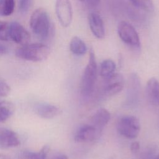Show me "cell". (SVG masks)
I'll list each match as a JSON object with an SVG mask.
<instances>
[{"label":"cell","mask_w":159,"mask_h":159,"mask_svg":"<svg viewBox=\"0 0 159 159\" xmlns=\"http://www.w3.org/2000/svg\"><path fill=\"white\" fill-rule=\"evenodd\" d=\"M30 26L33 33L39 39L46 40L51 32V24L49 16L42 7L35 9L30 18Z\"/></svg>","instance_id":"1"},{"label":"cell","mask_w":159,"mask_h":159,"mask_svg":"<svg viewBox=\"0 0 159 159\" xmlns=\"http://www.w3.org/2000/svg\"><path fill=\"white\" fill-rule=\"evenodd\" d=\"M50 52V48L45 44L29 43L18 48L16 51V55L19 58L24 60L37 62L47 59Z\"/></svg>","instance_id":"2"},{"label":"cell","mask_w":159,"mask_h":159,"mask_svg":"<svg viewBox=\"0 0 159 159\" xmlns=\"http://www.w3.org/2000/svg\"><path fill=\"white\" fill-rule=\"evenodd\" d=\"M97 78V63L94 51L91 49L89 60L82 75L80 91L83 96H88L93 91Z\"/></svg>","instance_id":"3"},{"label":"cell","mask_w":159,"mask_h":159,"mask_svg":"<svg viewBox=\"0 0 159 159\" xmlns=\"http://www.w3.org/2000/svg\"><path fill=\"white\" fill-rule=\"evenodd\" d=\"M117 128L121 135L129 139H134L140 133V123L135 116H125L119 120Z\"/></svg>","instance_id":"4"},{"label":"cell","mask_w":159,"mask_h":159,"mask_svg":"<svg viewBox=\"0 0 159 159\" xmlns=\"http://www.w3.org/2000/svg\"><path fill=\"white\" fill-rule=\"evenodd\" d=\"M117 33L121 40L126 45L133 48L140 47V42L138 33L129 22H120L117 27Z\"/></svg>","instance_id":"5"},{"label":"cell","mask_w":159,"mask_h":159,"mask_svg":"<svg viewBox=\"0 0 159 159\" xmlns=\"http://www.w3.org/2000/svg\"><path fill=\"white\" fill-rule=\"evenodd\" d=\"M55 12L60 24L68 27L73 19V10L70 0H56Z\"/></svg>","instance_id":"6"},{"label":"cell","mask_w":159,"mask_h":159,"mask_svg":"<svg viewBox=\"0 0 159 159\" xmlns=\"http://www.w3.org/2000/svg\"><path fill=\"white\" fill-rule=\"evenodd\" d=\"M9 39L21 45L29 43L30 40L29 32L20 23L16 21L9 24Z\"/></svg>","instance_id":"7"},{"label":"cell","mask_w":159,"mask_h":159,"mask_svg":"<svg viewBox=\"0 0 159 159\" xmlns=\"http://www.w3.org/2000/svg\"><path fill=\"white\" fill-rule=\"evenodd\" d=\"M140 91V80L137 74H130L127 84L126 103L129 106L135 105L139 101Z\"/></svg>","instance_id":"8"},{"label":"cell","mask_w":159,"mask_h":159,"mask_svg":"<svg viewBox=\"0 0 159 159\" xmlns=\"http://www.w3.org/2000/svg\"><path fill=\"white\" fill-rule=\"evenodd\" d=\"M124 86L123 76L120 73H114L106 78L104 88V93L109 96H112L122 90Z\"/></svg>","instance_id":"9"},{"label":"cell","mask_w":159,"mask_h":159,"mask_svg":"<svg viewBox=\"0 0 159 159\" xmlns=\"http://www.w3.org/2000/svg\"><path fill=\"white\" fill-rule=\"evenodd\" d=\"M20 143L17 134L9 129L0 128V147L7 148L15 147Z\"/></svg>","instance_id":"10"},{"label":"cell","mask_w":159,"mask_h":159,"mask_svg":"<svg viewBox=\"0 0 159 159\" xmlns=\"http://www.w3.org/2000/svg\"><path fill=\"white\" fill-rule=\"evenodd\" d=\"M88 23L93 34L98 39H102L105 36V28L101 16L96 12H91L88 16Z\"/></svg>","instance_id":"11"},{"label":"cell","mask_w":159,"mask_h":159,"mask_svg":"<svg viewBox=\"0 0 159 159\" xmlns=\"http://www.w3.org/2000/svg\"><path fill=\"white\" fill-rule=\"evenodd\" d=\"M98 132L92 125H84L77 130L75 135V140L78 142L93 141L96 138Z\"/></svg>","instance_id":"12"},{"label":"cell","mask_w":159,"mask_h":159,"mask_svg":"<svg viewBox=\"0 0 159 159\" xmlns=\"http://www.w3.org/2000/svg\"><path fill=\"white\" fill-rule=\"evenodd\" d=\"M35 113L44 119H52L60 115L61 110L58 106L48 103H40L35 107Z\"/></svg>","instance_id":"13"},{"label":"cell","mask_w":159,"mask_h":159,"mask_svg":"<svg viewBox=\"0 0 159 159\" xmlns=\"http://www.w3.org/2000/svg\"><path fill=\"white\" fill-rule=\"evenodd\" d=\"M111 119V114L108 110L105 108L99 109L93 116L91 118L92 125L98 131L104 127Z\"/></svg>","instance_id":"14"},{"label":"cell","mask_w":159,"mask_h":159,"mask_svg":"<svg viewBox=\"0 0 159 159\" xmlns=\"http://www.w3.org/2000/svg\"><path fill=\"white\" fill-rule=\"evenodd\" d=\"M106 5L111 14L120 17L128 14L130 7L125 0H106Z\"/></svg>","instance_id":"15"},{"label":"cell","mask_w":159,"mask_h":159,"mask_svg":"<svg viewBox=\"0 0 159 159\" xmlns=\"http://www.w3.org/2000/svg\"><path fill=\"white\" fill-rule=\"evenodd\" d=\"M146 92L150 103L155 106L159 105V81L155 78H151L147 81Z\"/></svg>","instance_id":"16"},{"label":"cell","mask_w":159,"mask_h":159,"mask_svg":"<svg viewBox=\"0 0 159 159\" xmlns=\"http://www.w3.org/2000/svg\"><path fill=\"white\" fill-rule=\"evenodd\" d=\"M48 152V146H43L39 152L24 150L19 153L17 159H46Z\"/></svg>","instance_id":"17"},{"label":"cell","mask_w":159,"mask_h":159,"mask_svg":"<svg viewBox=\"0 0 159 159\" xmlns=\"http://www.w3.org/2000/svg\"><path fill=\"white\" fill-rule=\"evenodd\" d=\"M70 51L76 55H83L86 53L87 47L85 43L78 37H73L70 43Z\"/></svg>","instance_id":"18"},{"label":"cell","mask_w":159,"mask_h":159,"mask_svg":"<svg viewBox=\"0 0 159 159\" xmlns=\"http://www.w3.org/2000/svg\"><path fill=\"white\" fill-rule=\"evenodd\" d=\"M14 112V104L9 101H0V122L7 120Z\"/></svg>","instance_id":"19"},{"label":"cell","mask_w":159,"mask_h":159,"mask_svg":"<svg viewBox=\"0 0 159 159\" xmlns=\"http://www.w3.org/2000/svg\"><path fill=\"white\" fill-rule=\"evenodd\" d=\"M116 63L111 59H106L102 61L100 65V75L104 78H107L114 73Z\"/></svg>","instance_id":"20"},{"label":"cell","mask_w":159,"mask_h":159,"mask_svg":"<svg viewBox=\"0 0 159 159\" xmlns=\"http://www.w3.org/2000/svg\"><path fill=\"white\" fill-rule=\"evenodd\" d=\"M131 5L138 10L145 12H152L154 9V4L152 0H129Z\"/></svg>","instance_id":"21"},{"label":"cell","mask_w":159,"mask_h":159,"mask_svg":"<svg viewBox=\"0 0 159 159\" xmlns=\"http://www.w3.org/2000/svg\"><path fill=\"white\" fill-rule=\"evenodd\" d=\"M15 8L14 0H0V16H11Z\"/></svg>","instance_id":"22"},{"label":"cell","mask_w":159,"mask_h":159,"mask_svg":"<svg viewBox=\"0 0 159 159\" xmlns=\"http://www.w3.org/2000/svg\"><path fill=\"white\" fill-rule=\"evenodd\" d=\"M9 23L0 20V40L7 41L9 40Z\"/></svg>","instance_id":"23"},{"label":"cell","mask_w":159,"mask_h":159,"mask_svg":"<svg viewBox=\"0 0 159 159\" xmlns=\"http://www.w3.org/2000/svg\"><path fill=\"white\" fill-rule=\"evenodd\" d=\"M11 88L9 84L2 78H0V97H5L9 95Z\"/></svg>","instance_id":"24"},{"label":"cell","mask_w":159,"mask_h":159,"mask_svg":"<svg viewBox=\"0 0 159 159\" xmlns=\"http://www.w3.org/2000/svg\"><path fill=\"white\" fill-rule=\"evenodd\" d=\"M31 0H19V9L22 13L27 12L30 6Z\"/></svg>","instance_id":"25"},{"label":"cell","mask_w":159,"mask_h":159,"mask_svg":"<svg viewBox=\"0 0 159 159\" xmlns=\"http://www.w3.org/2000/svg\"><path fill=\"white\" fill-rule=\"evenodd\" d=\"M81 2L83 3L86 6L91 7H94L98 6L101 0H79Z\"/></svg>","instance_id":"26"},{"label":"cell","mask_w":159,"mask_h":159,"mask_svg":"<svg viewBox=\"0 0 159 159\" xmlns=\"http://www.w3.org/2000/svg\"><path fill=\"white\" fill-rule=\"evenodd\" d=\"M140 143L139 142H134L130 144V149L132 153H137L140 150Z\"/></svg>","instance_id":"27"},{"label":"cell","mask_w":159,"mask_h":159,"mask_svg":"<svg viewBox=\"0 0 159 159\" xmlns=\"http://www.w3.org/2000/svg\"><path fill=\"white\" fill-rule=\"evenodd\" d=\"M50 159H68V157L64 154H58L54 155Z\"/></svg>","instance_id":"28"},{"label":"cell","mask_w":159,"mask_h":159,"mask_svg":"<svg viewBox=\"0 0 159 159\" xmlns=\"http://www.w3.org/2000/svg\"><path fill=\"white\" fill-rule=\"evenodd\" d=\"M6 52H7L6 47L4 45L0 43V58L2 56H3L4 54H6Z\"/></svg>","instance_id":"29"},{"label":"cell","mask_w":159,"mask_h":159,"mask_svg":"<svg viewBox=\"0 0 159 159\" xmlns=\"http://www.w3.org/2000/svg\"><path fill=\"white\" fill-rule=\"evenodd\" d=\"M153 159H159V153H158V155L157 157H155Z\"/></svg>","instance_id":"30"}]
</instances>
